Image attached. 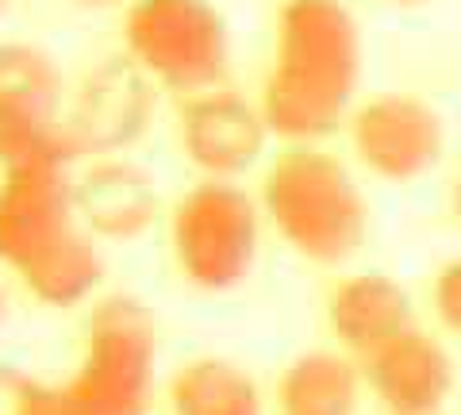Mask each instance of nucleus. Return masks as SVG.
<instances>
[{
	"label": "nucleus",
	"instance_id": "12",
	"mask_svg": "<svg viewBox=\"0 0 461 415\" xmlns=\"http://www.w3.org/2000/svg\"><path fill=\"white\" fill-rule=\"evenodd\" d=\"M327 327L339 350L350 357H369L388 338L415 327V308L408 289L388 274H346L327 293Z\"/></svg>",
	"mask_w": 461,
	"mask_h": 415
},
{
	"label": "nucleus",
	"instance_id": "9",
	"mask_svg": "<svg viewBox=\"0 0 461 415\" xmlns=\"http://www.w3.org/2000/svg\"><path fill=\"white\" fill-rule=\"evenodd\" d=\"M177 139L185 158L204 177L235 181L262 158L273 135L258 100L227 89V85H215V89L181 100Z\"/></svg>",
	"mask_w": 461,
	"mask_h": 415
},
{
	"label": "nucleus",
	"instance_id": "14",
	"mask_svg": "<svg viewBox=\"0 0 461 415\" xmlns=\"http://www.w3.org/2000/svg\"><path fill=\"white\" fill-rule=\"evenodd\" d=\"M77 216L93 227L96 235L108 239H131L139 231H147V223L154 220L158 196L147 185V177L127 162H104L89 174V185L77 189Z\"/></svg>",
	"mask_w": 461,
	"mask_h": 415
},
{
	"label": "nucleus",
	"instance_id": "7",
	"mask_svg": "<svg viewBox=\"0 0 461 415\" xmlns=\"http://www.w3.org/2000/svg\"><path fill=\"white\" fill-rule=\"evenodd\" d=\"M357 166L388 185H411L442 162L446 120L415 93H373L346 120Z\"/></svg>",
	"mask_w": 461,
	"mask_h": 415
},
{
	"label": "nucleus",
	"instance_id": "2",
	"mask_svg": "<svg viewBox=\"0 0 461 415\" xmlns=\"http://www.w3.org/2000/svg\"><path fill=\"white\" fill-rule=\"evenodd\" d=\"M266 220L304 262L342 266L366 247L369 204L339 154L320 142H285L258 189Z\"/></svg>",
	"mask_w": 461,
	"mask_h": 415
},
{
	"label": "nucleus",
	"instance_id": "16",
	"mask_svg": "<svg viewBox=\"0 0 461 415\" xmlns=\"http://www.w3.org/2000/svg\"><path fill=\"white\" fill-rule=\"evenodd\" d=\"M16 277L39 304L77 308L81 300H89L100 289V281H104V257H100L93 235L81 227V231H74L66 242H58L54 250L42 254L39 262L20 269Z\"/></svg>",
	"mask_w": 461,
	"mask_h": 415
},
{
	"label": "nucleus",
	"instance_id": "20",
	"mask_svg": "<svg viewBox=\"0 0 461 415\" xmlns=\"http://www.w3.org/2000/svg\"><path fill=\"white\" fill-rule=\"evenodd\" d=\"M85 8H115V5H131V0H77Z\"/></svg>",
	"mask_w": 461,
	"mask_h": 415
},
{
	"label": "nucleus",
	"instance_id": "21",
	"mask_svg": "<svg viewBox=\"0 0 461 415\" xmlns=\"http://www.w3.org/2000/svg\"><path fill=\"white\" fill-rule=\"evenodd\" d=\"M388 5H396V8H415V5H427V0H388Z\"/></svg>",
	"mask_w": 461,
	"mask_h": 415
},
{
	"label": "nucleus",
	"instance_id": "1",
	"mask_svg": "<svg viewBox=\"0 0 461 415\" xmlns=\"http://www.w3.org/2000/svg\"><path fill=\"white\" fill-rule=\"evenodd\" d=\"M362 81V32L342 0H281L258 108L281 142H323L346 127Z\"/></svg>",
	"mask_w": 461,
	"mask_h": 415
},
{
	"label": "nucleus",
	"instance_id": "5",
	"mask_svg": "<svg viewBox=\"0 0 461 415\" xmlns=\"http://www.w3.org/2000/svg\"><path fill=\"white\" fill-rule=\"evenodd\" d=\"M262 247V204L239 181L204 177L173 204L169 250L181 277L204 293L239 289Z\"/></svg>",
	"mask_w": 461,
	"mask_h": 415
},
{
	"label": "nucleus",
	"instance_id": "22",
	"mask_svg": "<svg viewBox=\"0 0 461 415\" xmlns=\"http://www.w3.org/2000/svg\"><path fill=\"white\" fill-rule=\"evenodd\" d=\"M0 327H5V293H0Z\"/></svg>",
	"mask_w": 461,
	"mask_h": 415
},
{
	"label": "nucleus",
	"instance_id": "11",
	"mask_svg": "<svg viewBox=\"0 0 461 415\" xmlns=\"http://www.w3.org/2000/svg\"><path fill=\"white\" fill-rule=\"evenodd\" d=\"M158 85L127 59L123 66H104L85 81L74 112L66 120V139L74 154H112L131 147L142 135L154 108Z\"/></svg>",
	"mask_w": 461,
	"mask_h": 415
},
{
	"label": "nucleus",
	"instance_id": "19",
	"mask_svg": "<svg viewBox=\"0 0 461 415\" xmlns=\"http://www.w3.org/2000/svg\"><path fill=\"white\" fill-rule=\"evenodd\" d=\"M446 212H450V223L461 231V166L454 169L450 177V189H446Z\"/></svg>",
	"mask_w": 461,
	"mask_h": 415
},
{
	"label": "nucleus",
	"instance_id": "8",
	"mask_svg": "<svg viewBox=\"0 0 461 415\" xmlns=\"http://www.w3.org/2000/svg\"><path fill=\"white\" fill-rule=\"evenodd\" d=\"M81 231L69 162L8 166L0 177V262L20 274Z\"/></svg>",
	"mask_w": 461,
	"mask_h": 415
},
{
	"label": "nucleus",
	"instance_id": "18",
	"mask_svg": "<svg viewBox=\"0 0 461 415\" xmlns=\"http://www.w3.org/2000/svg\"><path fill=\"white\" fill-rule=\"evenodd\" d=\"M27 389H32V377H23V374H16V369L0 365V415H23Z\"/></svg>",
	"mask_w": 461,
	"mask_h": 415
},
{
	"label": "nucleus",
	"instance_id": "3",
	"mask_svg": "<svg viewBox=\"0 0 461 415\" xmlns=\"http://www.w3.org/2000/svg\"><path fill=\"white\" fill-rule=\"evenodd\" d=\"M158 327L135 296H108L89 316L81 362L62 384L32 381L23 415H147Z\"/></svg>",
	"mask_w": 461,
	"mask_h": 415
},
{
	"label": "nucleus",
	"instance_id": "23",
	"mask_svg": "<svg viewBox=\"0 0 461 415\" xmlns=\"http://www.w3.org/2000/svg\"><path fill=\"white\" fill-rule=\"evenodd\" d=\"M5 8H8V0H0V16H5Z\"/></svg>",
	"mask_w": 461,
	"mask_h": 415
},
{
	"label": "nucleus",
	"instance_id": "10",
	"mask_svg": "<svg viewBox=\"0 0 461 415\" xmlns=\"http://www.w3.org/2000/svg\"><path fill=\"white\" fill-rule=\"evenodd\" d=\"M357 365L388 415H442L457 381L450 350L423 327L400 331Z\"/></svg>",
	"mask_w": 461,
	"mask_h": 415
},
{
	"label": "nucleus",
	"instance_id": "17",
	"mask_svg": "<svg viewBox=\"0 0 461 415\" xmlns=\"http://www.w3.org/2000/svg\"><path fill=\"white\" fill-rule=\"evenodd\" d=\"M430 311L442 331L461 342V254L446 257L430 277Z\"/></svg>",
	"mask_w": 461,
	"mask_h": 415
},
{
	"label": "nucleus",
	"instance_id": "13",
	"mask_svg": "<svg viewBox=\"0 0 461 415\" xmlns=\"http://www.w3.org/2000/svg\"><path fill=\"white\" fill-rule=\"evenodd\" d=\"M362 365L346 350H308L285 365L277 381L281 415H357Z\"/></svg>",
	"mask_w": 461,
	"mask_h": 415
},
{
	"label": "nucleus",
	"instance_id": "6",
	"mask_svg": "<svg viewBox=\"0 0 461 415\" xmlns=\"http://www.w3.org/2000/svg\"><path fill=\"white\" fill-rule=\"evenodd\" d=\"M62 120V74L32 42H0V162H74Z\"/></svg>",
	"mask_w": 461,
	"mask_h": 415
},
{
	"label": "nucleus",
	"instance_id": "4",
	"mask_svg": "<svg viewBox=\"0 0 461 415\" xmlns=\"http://www.w3.org/2000/svg\"><path fill=\"white\" fill-rule=\"evenodd\" d=\"M123 47L158 89L181 100L227 85L230 35L212 0H131Z\"/></svg>",
	"mask_w": 461,
	"mask_h": 415
},
{
	"label": "nucleus",
	"instance_id": "15",
	"mask_svg": "<svg viewBox=\"0 0 461 415\" xmlns=\"http://www.w3.org/2000/svg\"><path fill=\"white\" fill-rule=\"evenodd\" d=\"M173 415H266L262 389L230 357H193L169 381Z\"/></svg>",
	"mask_w": 461,
	"mask_h": 415
}]
</instances>
